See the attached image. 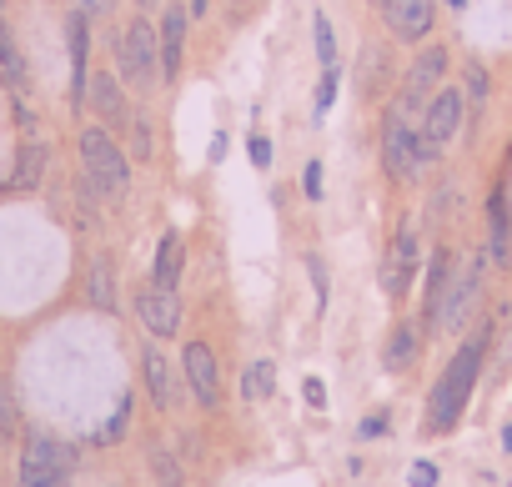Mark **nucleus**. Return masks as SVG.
<instances>
[{"label": "nucleus", "instance_id": "bb28decb", "mask_svg": "<svg viewBox=\"0 0 512 487\" xmlns=\"http://www.w3.org/2000/svg\"><path fill=\"white\" fill-rule=\"evenodd\" d=\"M126 422H131V402H121V407H116V417H111V422L101 427V442H121Z\"/></svg>", "mask_w": 512, "mask_h": 487}, {"label": "nucleus", "instance_id": "c756f323", "mask_svg": "<svg viewBox=\"0 0 512 487\" xmlns=\"http://www.w3.org/2000/svg\"><path fill=\"white\" fill-rule=\"evenodd\" d=\"M131 136H136V156H151V121L131 116Z\"/></svg>", "mask_w": 512, "mask_h": 487}, {"label": "nucleus", "instance_id": "f3484780", "mask_svg": "<svg viewBox=\"0 0 512 487\" xmlns=\"http://www.w3.org/2000/svg\"><path fill=\"white\" fill-rule=\"evenodd\" d=\"M412 362H417V332L407 322H397L392 337H387V347H382V367L387 372H407Z\"/></svg>", "mask_w": 512, "mask_h": 487}, {"label": "nucleus", "instance_id": "7c9ffc66", "mask_svg": "<svg viewBox=\"0 0 512 487\" xmlns=\"http://www.w3.org/2000/svg\"><path fill=\"white\" fill-rule=\"evenodd\" d=\"M302 191L317 201L322 196V161H307V171H302Z\"/></svg>", "mask_w": 512, "mask_h": 487}, {"label": "nucleus", "instance_id": "cd10ccee", "mask_svg": "<svg viewBox=\"0 0 512 487\" xmlns=\"http://www.w3.org/2000/svg\"><path fill=\"white\" fill-rule=\"evenodd\" d=\"M437 477H442L437 462H412V467H407V482H412V487H437Z\"/></svg>", "mask_w": 512, "mask_h": 487}, {"label": "nucleus", "instance_id": "f8f14e48", "mask_svg": "<svg viewBox=\"0 0 512 487\" xmlns=\"http://www.w3.org/2000/svg\"><path fill=\"white\" fill-rule=\"evenodd\" d=\"M186 6H166L161 16V81L181 76V56H186Z\"/></svg>", "mask_w": 512, "mask_h": 487}, {"label": "nucleus", "instance_id": "1a4fd4ad", "mask_svg": "<svg viewBox=\"0 0 512 487\" xmlns=\"http://www.w3.org/2000/svg\"><path fill=\"white\" fill-rule=\"evenodd\" d=\"M136 317H141L146 337H176V327H181V302H176V292H166V287H146V292L136 297Z\"/></svg>", "mask_w": 512, "mask_h": 487}, {"label": "nucleus", "instance_id": "473e14b6", "mask_svg": "<svg viewBox=\"0 0 512 487\" xmlns=\"http://www.w3.org/2000/svg\"><path fill=\"white\" fill-rule=\"evenodd\" d=\"M307 267H312V282H317V307H327V267H322V257H312Z\"/></svg>", "mask_w": 512, "mask_h": 487}, {"label": "nucleus", "instance_id": "ea45409f", "mask_svg": "<svg viewBox=\"0 0 512 487\" xmlns=\"http://www.w3.org/2000/svg\"><path fill=\"white\" fill-rule=\"evenodd\" d=\"M56 487H66V482H56Z\"/></svg>", "mask_w": 512, "mask_h": 487}, {"label": "nucleus", "instance_id": "9d476101", "mask_svg": "<svg viewBox=\"0 0 512 487\" xmlns=\"http://www.w3.org/2000/svg\"><path fill=\"white\" fill-rule=\"evenodd\" d=\"M462 111H467V101H462V91H452V86H442L432 101H427V116H422V131L437 141V146H447L452 136H457V126H462Z\"/></svg>", "mask_w": 512, "mask_h": 487}, {"label": "nucleus", "instance_id": "4468645a", "mask_svg": "<svg viewBox=\"0 0 512 487\" xmlns=\"http://www.w3.org/2000/svg\"><path fill=\"white\" fill-rule=\"evenodd\" d=\"M432 11H437V0H387V26L402 41H422L432 31Z\"/></svg>", "mask_w": 512, "mask_h": 487}, {"label": "nucleus", "instance_id": "f704fd0d", "mask_svg": "<svg viewBox=\"0 0 512 487\" xmlns=\"http://www.w3.org/2000/svg\"><path fill=\"white\" fill-rule=\"evenodd\" d=\"M71 6H76L81 16H101V11H111V0H71Z\"/></svg>", "mask_w": 512, "mask_h": 487}, {"label": "nucleus", "instance_id": "5701e85b", "mask_svg": "<svg viewBox=\"0 0 512 487\" xmlns=\"http://www.w3.org/2000/svg\"><path fill=\"white\" fill-rule=\"evenodd\" d=\"M21 432V407H16V392H11V382L0 377V437H16Z\"/></svg>", "mask_w": 512, "mask_h": 487}, {"label": "nucleus", "instance_id": "2eb2a0df", "mask_svg": "<svg viewBox=\"0 0 512 487\" xmlns=\"http://www.w3.org/2000/svg\"><path fill=\"white\" fill-rule=\"evenodd\" d=\"M141 382H146V392H151V402H156L161 412L176 407V377H171V362H166L151 342L141 347Z\"/></svg>", "mask_w": 512, "mask_h": 487}, {"label": "nucleus", "instance_id": "ddd939ff", "mask_svg": "<svg viewBox=\"0 0 512 487\" xmlns=\"http://www.w3.org/2000/svg\"><path fill=\"white\" fill-rule=\"evenodd\" d=\"M86 101L96 106V116H101L106 126H126V121H131V111H126V91H121V81H116L111 71H96V76L86 81Z\"/></svg>", "mask_w": 512, "mask_h": 487}, {"label": "nucleus", "instance_id": "c9c22d12", "mask_svg": "<svg viewBox=\"0 0 512 487\" xmlns=\"http://www.w3.org/2000/svg\"><path fill=\"white\" fill-rule=\"evenodd\" d=\"M206 6H211V0H191V21H196V16H206Z\"/></svg>", "mask_w": 512, "mask_h": 487}, {"label": "nucleus", "instance_id": "a211bd4d", "mask_svg": "<svg viewBox=\"0 0 512 487\" xmlns=\"http://www.w3.org/2000/svg\"><path fill=\"white\" fill-rule=\"evenodd\" d=\"M86 297H91V307H96V312H116V277H111V257H96V262H91Z\"/></svg>", "mask_w": 512, "mask_h": 487}, {"label": "nucleus", "instance_id": "f257e3e1", "mask_svg": "<svg viewBox=\"0 0 512 487\" xmlns=\"http://www.w3.org/2000/svg\"><path fill=\"white\" fill-rule=\"evenodd\" d=\"M487 342H492V327H477V332L457 347V357L447 362V372L437 377V387H432V397H427L422 432H452V427H457V417H462V407H467V397H472V387H477V377H482Z\"/></svg>", "mask_w": 512, "mask_h": 487}, {"label": "nucleus", "instance_id": "aec40b11", "mask_svg": "<svg viewBox=\"0 0 512 487\" xmlns=\"http://www.w3.org/2000/svg\"><path fill=\"white\" fill-rule=\"evenodd\" d=\"M487 221H492V247H487V257H492V262H507V257H512V236H507V201H502V191H492Z\"/></svg>", "mask_w": 512, "mask_h": 487}, {"label": "nucleus", "instance_id": "dca6fc26", "mask_svg": "<svg viewBox=\"0 0 512 487\" xmlns=\"http://www.w3.org/2000/svg\"><path fill=\"white\" fill-rule=\"evenodd\" d=\"M46 161H51V151H46L41 141H26L21 156H16V171L0 181V186H6V191H36L41 176H46Z\"/></svg>", "mask_w": 512, "mask_h": 487}, {"label": "nucleus", "instance_id": "58836bf2", "mask_svg": "<svg viewBox=\"0 0 512 487\" xmlns=\"http://www.w3.org/2000/svg\"><path fill=\"white\" fill-rule=\"evenodd\" d=\"M141 6H161V0H141Z\"/></svg>", "mask_w": 512, "mask_h": 487}, {"label": "nucleus", "instance_id": "7ed1b4c3", "mask_svg": "<svg viewBox=\"0 0 512 487\" xmlns=\"http://www.w3.org/2000/svg\"><path fill=\"white\" fill-rule=\"evenodd\" d=\"M81 452L61 437H46L36 432L26 447H21V487H56V482H71Z\"/></svg>", "mask_w": 512, "mask_h": 487}, {"label": "nucleus", "instance_id": "0eeeda50", "mask_svg": "<svg viewBox=\"0 0 512 487\" xmlns=\"http://www.w3.org/2000/svg\"><path fill=\"white\" fill-rule=\"evenodd\" d=\"M181 372H186V387L201 407H216L221 402V372H216V352L206 342H186L181 352Z\"/></svg>", "mask_w": 512, "mask_h": 487}, {"label": "nucleus", "instance_id": "2f4dec72", "mask_svg": "<svg viewBox=\"0 0 512 487\" xmlns=\"http://www.w3.org/2000/svg\"><path fill=\"white\" fill-rule=\"evenodd\" d=\"M302 397H307V407H317V412L327 407V387H322L317 377H307V382H302Z\"/></svg>", "mask_w": 512, "mask_h": 487}, {"label": "nucleus", "instance_id": "393cba45", "mask_svg": "<svg viewBox=\"0 0 512 487\" xmlns=\"http://www.w3.org/2000/svg\"><path fill=\"white\" fill-rule=\"evenodd\" d=\"M482 101H487V71L482 66H467V106L482 111Z\"/></svg>", "mask_w": 512, "mask_h": 487}, {"label": "nucleus", "instance_id": "412c9836", "mask_svg": "<svg viewBox=\"0 0 512 487\" xmlns=\"http://www.w3.org/2000/svg\"><path fill=\"white\" fill-rule=\"evenodd\" d=\"M272 392H277V367H272L267 357H262V362H251L246 377H241V397H246V402H267Z\"/></svg>", "mask_w": 512, "mask_h": 487}, {"label": "nucleus", "instance_id": "4be33fe9", "mask_svg": "<svg viewBox=\"0 0 512 487\" xmlns=\"http://www.w3.org/2000/svg\"><path fill=\"white\" fill-rule=\"evenodd\" d=\"M151 477L156 487H186V467L171 447H151Z\"/></svg>", "mask_w": 512, "mask_h": 487}, {"label": "nucleus", "instance_id": "a878e982", "mask_svg": "<svg viewBox=\"0 0 512 487\" xmlns=\"http://www.w3.org/2000/svg\"><path fill=\"white\" fill-rule=\"evenodd\" d=\"M337 86H342V76H337V66H327L322 71V86H317V111H327L337 101Z\"/></svg>", "mask_w": 512, "mask_h": 487}, {"label": "nucleus", "instance_id": "39448f33", "mask_svg": "<svg viewBox=\"0 0 512 487\" xmlns=\"http://www.w3.org/2000/svg\"><path fill=\"white\" fill-rule=\"evenodd\" d=\"M477 292H482V262L462 267V272H447V287H442V307H437V327L442 332H462L472 307H477Z\"/></svg>", "mask_w": 512, "mask_h": 487}, {"label": "nucleus", "instance_id": "72a5a7b5", "mask_svg": "<svg viewBox=\"0 0 512 487\" xmlns=\"http://www.w3.org/2000/svg\"><path fill=\"white\" fill-rule=\"evenodd\" d=\"M382 432H387V417H382V412H377V417H367V422L357 427V437H367V442H372V437H382Z\"/></svg>", "mask_w": 512, "mask_h": 487}, {"label": "nucleus", "instance_id": "c85d7f7f", "mask_svg": "<svg viewBox=\"0 0 512 487\" xmlns=\"http://www.w3.org/2000/svg\"><path fill=\"white\" fill-rule=\"evenodd\" d=\"M246 151H251V166H262V171L272 166V141H267V136H251Z\"/></svg>", "mask_w": 512, "mask_h": 487}, {"label": "nucleus", "instance_id": "9b49d317", "mask_svg": "<svg viewBox=\"0 0 512 487\" xmlns=\"http://www.w3.org/2000/svg\"><path fill=\"white\" fill-rule=\"evenodd\" d=\"M442 71H447V46H432V51H422V56H417V66L407 71V86H402V106H422L427 96H437L432 86L442 81Z\"/></svg>", "mask_w": 512, "mask_h": 487}, {"label": "nucleus", "instance_id": "6ab92c4d", "mask_svg": "<svg viewBox=\"0 0 512 487\" xmlns=\"http://www.w3.org/2000/svg\"><path fill=\"white\" fill-rule=\"evenodd\" d=\"M181 277V231H166L161 236V247H156V287H176Z\"/></svg>", "mask_w": 512, "mask_h": 487}, {"label": "nucleus", "instance_id": "b1692460", "mask_svg": "<svg viewBox=\"0 0 512 487\" xmlns=\"http://www.w3.org/2000/svg\"><path fill=\"white\" fill-rule=\"evenodd\" d=\"M317 61H322V71L337 66V36H332V21L327 16H317Z\"/></svg>", "mask_w": 512, "mask_h": 487}, {"label": "nucleus", "instance_id": "20e7f679", "mask_svg": "<svg viewBox=\"0 0 512 487\" xmlns=\"http://www.w3.org/2000/svg\"><path fill=\"white\" fill-rule=\"evenodd\" d=\"M121 76L136 86V91H151L161 81V31L141 16L126 26L121 36Z\"/></svg>", "mask_w": 512, "mask_h": 487}, {"label": "nucleus", "instance_id": "f03ea898", "mask_svg": "<svg viewBox=\"0 0 512 487\" xmlns=\"http://www.w3.org/2000/svg\"><path fill=\"white\" fill-rule=\"evenodd\" d=\"M81 161H86V181H91L106 201L126 196V186H131V161H126V151L111 141L106 126H86V131H81Z\"/></svg>", "mask_w": 512, "mask_h": 487}, {"label": "nucleus", "instance_id": "6e6552de", "mask_svg": "<svg viewBox=\"0 0 512 487\" xmlns=\"http://www.w3.org/2000/svg\"><path fill=\"white\" fill-rule=\"evenodd\" d=\"M412 272H417V231L402 226L397 241L387 247V257H382V292L387 297H402L412 287Z\"/></svg>", "mask_w": 512, "mask_h": 487}, {"label": "nucleus", "instance_id": "4c0bfd02", "mask_svg": "<svg viewBox=\"0 0 512 487\" xmlns=\"http://www.w3.org/2000/svg\"><path fill=\"white\" fill-rule=\"evenodd\" d=\"M0 36H11V21H6V6H0Z\"/></svg>", "mask_w": 512, "mask_h": 487}, {"label": "nucleus", "instance_id": "423d86ee", "mask_svg": "<svg viewBox=\"0 0 512 487\" xmlns=\"http://www.w3.org/2000/svg\"><path fill=\"white\" fill-rule=\"evenodd\" d=\"M382 161H387V176L397 181H417L422 176V151H417V126H407L402 116L387 121V136H382Z\"/></svg>", "mask_w": 512, "mask_h": 487}, {"label": "nucleus", "instance_id": "e433bc0d", "mask_svg": "<svg viewBox=\"0 0 512 487\" xmlns=\"http://www.w3.org/2000/svg\"><path fill=\"white\" fill-rule=\"evenodd\" d=\"M502 452H512V422L502 427Z\"/></svg>", "mask_w": 512, "mask_h": 487}]
</instances>
